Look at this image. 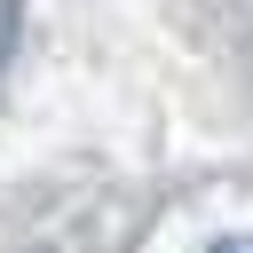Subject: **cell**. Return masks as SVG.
Returning <instances> with one entry per match:
<instances>
[{"label":"cell","instance_id":"cell-1","mask_svg":"<svg viewBox=\"0 0 253 253\" xmlns=\"http://www.w3.org/2000/svg\"><path fill=\"white\" fill-rule=\"evenodd\" d=\"M16 32H24V0H0V63H8V47H16Z\"/></svg>","mask_w":253,"mask_h":253},{"label":"cell","instance_id":"cell-2","mask_svg":"<svg viewBox=\"0 0 253 253\" xmlns=\"http://www.w3.org/2000/svg\"><path fill=\"white\" fill-rule=\"evenodd\" d=\"M213 253H253V237H221V245H213Z\"/></svg>","mask_w":253,"mask_h":253}]
</instances>
